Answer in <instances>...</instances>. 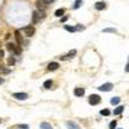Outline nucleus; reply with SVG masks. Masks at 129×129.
<instances>
[{
	"mask_svg": "<svg viewBox=\"0 0 129 129\" xmlns=\"http://www.w3.org/2000/svg\"><path fill=\"white\" fill-rule=\"evenodd\" d=\"M116 124H118V121H116V120L111 121V123H110V129H115V128H116Z\"/></svg>",
	"mask_w": 129,
	"mask_h": 129,
	"instance_id": "nucleus-23",
	"label": "nucleus"
},
{
	"mask_svg": "<svg viewBox=\"0 0 129 129\" xmlns=\"http://www.w3.org/2000/svg\"><path fill=\"white\" fill-rule=\"evenodd\" d=\"M8 72H9L8 68H5L4 66H1V64H0V74H8Z\"/></svg>",
	"mask_w": 129,
	"mask_h": 129,
	"instance_id": "nucleus-22",
	"label": "nucleus"
},
{
	"mask_svg": "<svg viewBox=\"0 0 129 129\" xmlns=\"http://www.w3.org/2000/svg\"><path fill=\"white\" fill-rule=\"evenodd\" d=\"M39 21H40V14H39L38 11H35L32 13V22H34V23H38Z\"/></svg>",
	"mask_w": 129,
	"mask_h": 129,
	"instance_id": "nucleus-7",
	"label": "nucleus"
},
{
	"mask_svg": "<svg viewBox=\"0 0 129 129\" xmlns=\"http://www.w3.org/2000/svg\"><path fill=\"white\" fill-rule=\"evenodd\" d=\"M3 83H4V79H3V77H0V84H3Z\"/></svg>",
	"mask_w": 129,
	"mask_h": 129,
	"instance_id": "nucleus-31",
	"label": "nucleus"
},
{
	"mask_svg": "<svg viewBox=\"0 0 129 129\" xmlns=\"http://www.w3.org/2000/svg\"><path fill=\"white\" fill-rule=\"evenodd\" d=\"M4 57V50H1V49H0V59H1Z\"/></svg>",
	"mask_w": 129,
	"mask_h": 129,
	"instance_id": "nucleus-28",
	"label": "nucleus"
},
{
	"mask_svg": "<svg viewBox=\"0 0 129 129\" xmlns=\"http://www.w3.org/2000/svg\"><path fill=\"white\" fill-rule=\"evenodd\" d=\"M13 97L18 101H25V99H27L29 96H27V93H13Z\"/></svg>",
	"mask_w": 129,
	"mask_h": 129,
	"instance_id": "nucleus-4",
	"label": "nucleus"
},
{
	"mask_svg": "<svg viewBox=\"0 0 129 129\" xmlns=\"http://www.w3.org/2000/svg\"><path fill=\"white\" fill-rule=\"evenodd\" d=\"M75 29H76V31H83V30H85V27L83 26V25H77Z\"/></svg>",
	"mask_w": 129,
	"mask_h": 129,
	"instance_id": "nucleus-24",
	"label": "nucleus"
},
{
	"mask_svg": "<svg viewBox=\"0 0 129 129\" xmlns=\"http://www.w3.org/2000/svg\"><path fill=\"white\" fill-rule=\"evenodd\" d=\"M94 7H96L97 11H103V9L106 8V3L105 1H97Z\"/></svg>",
	"mask_w": 129,
	"mask_h": 129,
	"instance_id": "nucleus-5",
	"label": "nucleus"
},
{
	"mask_svg": "<svg viewBox=\"0 0 129 129\" xmlns=\"http://www.w3.org/2000/svg\"><path fill=\"white\" fill-rule=\"evenodd\" d=\"M14 36H16L17 44L21 45V44H22V38H21V35H20V31H16V32H14Z\"/></svg>",
	"mask_w": 129,
	"mask_h": 129,
	"instance_id": "nucleus-13",
	"label": "nucleus"
},
{
	"mask_svg": "<svg viewBox=\"0 0 129 129\" xmlns=\"http://www.w3.org/2000/svg\"><path fill=\"white\" fill-rule=\"evenodd\" d=\"M40 128H41V129H53V127L50 125L49 123H41V124H40Z\"/></svg>",
	"mask_w": 129,
	"mask_h": 129,
	"instance_id": "nucleus-16",
	"label": "nucleus"
},
{
	"mask_svg": "<svg viewBox=\"0 0 129 129\" xmlns=\"http://www.w3.org/2000/svg\"><path fill=\"white\" fill-rule=\"evenodd\" d=\"M64 30L68 31V32H75L76 31V29L74 26H64Z\"/></svg>",
	"mask_w": 129,
	"mask_h": 129,
	"instance_id": "nucleus-18",
	"label": "nucleus"
},
{
	"mask_svg": "<svg viewBox=\"0 0 129 129\" xmlns=\"http://www.w3.org/2000/svg\"><path fill=\"white\" fill-rule=\"evenodd\" d=\"M111 105H119V102H120V98L119 97H114V98H111Z\"/></svg>",
	"mask_w": 129,
	"mask_h": 129,
	"instance_id": "nucleus-17",
	"label": "nucleus"
},
{
	"mask_svg": "<svg viewBox=\"0 0 129 129\" xmlns=\"http://www.w3.org/2000/svg\"><path fill=\"white\" fill-rule=\"evenodd\" d=\"M58 67H59V64L57 62H52V63L48 64V71H56Z\"/></svg>",
	"mask_w": 129,
	"mask_h": 129,
	"instance_id": "nucleus-6",
	"label": "nucleus"
},
{
	"mask_svg": "<svg viewBox=\"0 0 129 129\" xmlns=\"http://www.w3.org/2000/svg\"><path fill=\"white\" fill-rule=\"evenodd\" d=\"M64 14V9L63 8H59V9H57L56 12H54V16L56 17H62Z\"/></svg>",
	"mask_w": 129,
	"mask_h": 129,
	"instance_id": "nucleus-12",
	"label": "nucleus"
},
{
	"mask_svg": "<svg viewBox=\"0 0 129 129\" xmlns=\"http://www.w3.org/2000/svg\"><path fill=\"white\" fill-rule=\"evenodd\" d=\"M125 71H127V72L129 71V64H127V66H125Z\"/></svg>",
	"mask_w": 129,
	"mask_h": 129,
	"instance_id": "nucleus-30",
	"label": "nucleus"
},
{
	"mask_svg": "<svg viewBox=\"0 0 129 129\" xmlns=\"http://www.w3.org/2000/svg\"><path fill=\"white\" fill-rule=\"evenodd\" d=\"M98 89H99L101 92H110V90L112 89V84H111V83H106V84L101 85Z\"/></svg>",
	"mask_w": 129,
	"mask_h": 129,
	"instance_id": "nucleus-3",
	"label": "nucleus"
},
{
	"mask_svg": "<svg viewBox=\"0 0 129 129\" xmlns=\"http://www.w3.org/2000/svg\"><path fill=\"white\" fill-rule=\"evenodd\" d=\"M22 31L25 32V35L27 36V38H31V36L35 34V27L34 26H26V27L22 29Z\"/></svg>",
	"mask_w": 129,
	"mask_h": 129,
	"instance_id": "nucleus-2",
	"label": "nucleus"
},
{
	"mask_svg": "<svg viewBox=\"0 0 129 129\" xmlns=\"http://www.w3.org/2000/svg\"><path fill=\"white\" fill-rule=\"evenodd\" d=\"M88 102H89V105H92V106H96V105L101 103V97H99L98 94H92V96H89Z\"/></svg>",
	"mask_w": 129,
	"mask_h": 129,
	"instance_id": "nucleus-1",
	"label": "nucleus"
},
{
	"mask_svg": "<svg viewBox=\"0 0 129 129\" xmlns=\"http://www.w3.org/2000/svg\"><path fill=\"white\" fill-rule=\"evenodd\" d=\"M81 3H83V0H76L75 4H74V9H79L80 5H81Z\"/></svg>",
	"mask_w": 129,
	"mask_h": 129,
	"instance_id": "nucleus-19",
	"label": "nucleus"
},
{
	"mask_svg": "<svg viewBox=\"0 0 129 129\" xmlns=\"http://www.w3.org/2000/svg\"><path fill=\"white\" fill-rule=\"evenodd\" d=\"M52 85H53V81L52 80H45L44 81V88L45 89H50V88H52Z\"/></svg>",
	"mask_w": 129,
	"mask_h": 129,
	"instance_id": "nucleus-15",
	"label": "nucleus"
},
{
	"mask_svg": "<svg viewBox=\"0 0 129 129\" xmlns=\"http://www.w3.org/2000/svg\"><path fill=\"white\" fill-rule=\"evenodd\" d=\"M54 1V0H43V3L45 4V5H48V4H52Z\"/></svg>",
	"mask_w": 129,
	"mask_h": 129,
	"instance_id": "nucleus-26",
	"label": "nucleus"
},
{
	"mask_svg": "<svg viewBox=\"0 0 129 129\" xmlns=\"http://www.w3.org/2000/svg\"><path fill=\"white\" fill-rule=\"evenodd\" d=\"M66 125H67L68 129H80V127L77 125L76 123H74V121H67V123H66Z\"/></svg>",
	"mask_w": 129,
	"mask_h": 129,
	"instance_id": "nucleus-8",
	"label": "nucleus"
},
{
	"mask_svg": "<svg viewBox=\"0 0 129 129\" xmlns=\"http://www.w3.org/2000/svg\"><path fill=\"white\" fill-rule=\"evenodd\" d=\"M123 111H124V106H118V107L114 110V115H120Z\"/></svg>",
	"mask_w": 129,
	"mask_h": 129,
	"instance_id": "nucleus-11",
	"label": "nucleus"
},
{
	"mask_svg": "<svg viewBox=\"0 0 129 129\" xmlns=\"http://www.w3.org/2000/svg\"><path fill=\"white\" fill-rule=\"evenodd\" d=\"M14 63H16V59L13 58V57H9L8 58V64H9V66H13Z\"/></svg>",
	"mask_w": 129,
	"mask_h": 129,
	"instance_id": "nucleus-20",
	"label": "nucleus"
},
{
	"mask_svg": "<svg viewBox=\"0 0 129 129\" xmlns=\"http://www.w3.org/2000/svg\"><path fill=\"white\" fill-rule=\"evenodd\" d=\"M20 128H21V129H27L29 127H27V125H25V124H23V125H20Z\"/></svg>",
	"mask_w": 129,
	"mask_h": 129,
	"instance_id": "nucleus-29",
	"label": "nucleus"
},
{
	"mask_svg": "<svg viewBox=\"0 0 129 129\" xmlns=\"http://www.w3.org/2000/svg\"><path fill=\"white\" fill-rule=\"evenodd\" d=\"M0 121H1V120H0Z\"/></svg>",
	"mask_w": 129,
	"mask_h": 129,
	"instance_id": "nucleus-32",
	"label": "nucleus"
},
{
	"mask_svg": "<svg viewBox=\"0 0 129 129\" xmlns=\"http://www.w3.org/2000/svg\"><path fill=\"white\" fill-rule=\"evenodd\" d=\"M103 32H116V30L115 29H105Z\"/></svg>",
	"mask_w": 129,
	"mask_h": 129,
	"instance_id": "nucleus-25",
	"label": "nucleus"
},
{
	"mask_svg": "<svg viewBox=\"0 0 129 129\" xmlns=\"http://www.w3.org/2000/svg\"><path fill=\"white\" fill-rule=\"evenodd\" d=\"M110 114H111V112H110V110H107V108H105V110L101 111V115H103V116H108Z\"/></svg>",
	"mask_w": 129,
	"mask_h": 129,
	"instance_id": "nucleus-21",
	"label": "nucleus"
},
{
	"mask_svg": "<svg viewBox=\"0 0 129 129\" xmlns=\"http://www.w3.org/2000/svg\"><path fill=\"white\" fill-rule=\"evenodd\" d=\"M74 93H75L76 97H83V96H84V93H85V90L83 89V88H75V92H74Z\"/></svg>",
	"mask_w": 129,
	"mask_h": 129,
	"instance_id": "nucleus-9",
	"label": "nucleus"
},
{
	"mask_svg": "<svg viewBox=\"0 0 129 129\" xmlns=\"http://www.w3.org/2000/svg\"><path fill=\"white\" fill-rule=\"evenodd\" d=\"M75 54H76V50H70L67 56H62V57H59V58H61V59H66V58H72L74 56H75Z\"/></svg>",
	"mask_w": 129,
	"mask_h": 129,
	"instance_id": "nucleus-10",
	"label": "nucleus"
},
{
	"mask_svg": "<svg viewBox=\"0 0 129 129\" xmlns=\"http://www.w3.org/2000/svg\"><path fill=\"white\" fill-rule=\"evenodd\" d=\"M36 7H38L39 9H43V11H44L45 8H47V5H45V4L43 3V0H38V1H36Z\"/></svg>",
	"mask_w": 129,
	"mask_h": 129,
	"instance_id": "nucleus-14",
	"label": "nucleus"
},
{
	"mask_svg": "<svg viewBox=\"0 0 129 129\" xmlns=\"http://www.w3.org/2000/svg\"><path fill=\"white\" fill-rule=\"evenodd\" d=\"M67 20H68V17H67V16H64V17H62V18H61V22H66Z\"/></svg>",
	"mask_w": 129,
	"mask_h": 129,
	"instance_id": "nucleus-27",
	"label": "nucleus"
}]
</instances>
